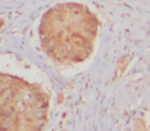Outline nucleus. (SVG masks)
Wrapping results in <instances>:
<instances>
[{"instance_id":"f257e3e1","label":"nucleus","mask_w":150,"mask_h":131,"mask_svg":"<svg viewBox=\"0 0 150 131\" xmlns=\"http://www.w3.org/2000/svg\"><path fill=\"white\" fill-rule=\"evenodd\" d=\"M1 26H2V22H1V21H0V27H1Z\"/></svg>"}]
</instances>
